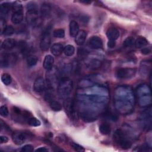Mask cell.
<instances>
[{
  "label": "cell",
  "mask_w": 152,
  "mask_h": 152,
  "mask_svg": "<svg viewBox=\"0 0 152 152\" xmlns=\"http://www.w3.org/2000/svg\"><path fill=\"white\" fill-rule=\"evenodd\" d=\"M141 52L144 55H148L151 53V50L150 48H144L141 50Z\"/></svg>",
  "instance_id": "41"
},
{
  "label": "cell",
  "mask_w": 152,
  "mask_h": 152,
  "mask_svg": "<svg viewBox=\"0 0 152 152\" xmlns=\"http://www.w3.org/2000/svg\"><path fill=\"white\" fill-rule=\"evenodd\" d=\"M151 102V94L139 97L138 103H139V105L141 107L148 106V105H150Z\"/></svg>",
  "instance_id": "18"
},
{
  "label": "cell",
  "mask_w": 152,
  "mask_h": 152,
  "mask_svg": "<svg viewBox=\"0 0 152 152\" xmlns=\"http://www.w3.org/2000/svg\"><path fill=\"white\" fill-rule=\"evenodd\" d=\"M69 34L71 37H75L78 32L79 30V26L77 22L75 20H71L69 23Z\"/></svg>",
  "instance_id": "14"
},
{
  "label": "cell",
  "mask_w": 152,
  "mask_h": 152,
  "mask_svg": "<svg viewBox=\"0 0 152 152\" xmlns=\"http://www.w3.org/2000/svg\"><path fill=\"white\" fill-rule=\"evenodd\" d=\"M14 31L15 30L12 26H7L1 33L5 36H11L14 33Z\"/></svg>",
  "instance_id": "32"
},
{
  "label": "cell",
  "mask_w": 152,
  "mask_h": 152,
  "mask_svg": "<svg viewBox=\"0 0 152 152\" xmlns=\"http://www.w3.org/2000/svg\"><path fill=\"white\" fill-rule=\"evenodd\" d=\"M115 96L116 107L121 112H127L131 110L134 106V96L132 92L128 95H124L122 87H118L116 90Z\"/></svg>",
  "instance_id": "1"
},
{
  "label": "cell",
  "mask_w": 152,
  "mask_h": 152,
  "mask_svg": "<svg viewBox=\"0 0 152 152\" xmlns=\"http://www.w3.org/2000/svg\"><path fill=\"white\" fill-rule=\"evenodd\" d=\"M136 73L135 68H122L116 71V76L119 79H128L133 77Z\"/></svg>",
  "instance_id": "7"
},
{
  "label": "cell",
  "mask_w": 152,
  "mask_h": 152,
  "mask_svg": "<svg viewBox=\"0 0 152 152\" xmlns=\"http://www.w3.org/2000/svg\"><path fill=\"white\" fill-rule=\"evenodd\" d=\"M73 83L68 78H63L58 85V94L61 98L67 97L72 91Z\"/></svg>",
  "instance_id": "2"
},
{
  "label": "cell",
  "mask_w": 152,
  "mask_h": 152,
  "mask_svg": "<svg viewBox=\"0 0 152 152\" xmlns=\"http://www.w3.org/2000/svg\"><path fill=\"white\" fill-rule=\"evenodd\" d=\"M54 64V58L50 55L45 56L43 61V67L47 71H50L52 69Z\"/></svg>",
  "instance_id": "13"
},
{
  "label": "cell",
  "mask_w": 152,
  "mask_h": 152,
  "mask_svg": "<svg viewBox=\"0 0 152 152\" xmlns=\"http://www.w3.org/2000/svg\"><path fill=\"white\" fill-rule=\"evenodd\" d=\"M140 119L141 121V124L142 125V126L146 129L148 128L150 129L151 123V112L150 109L142 113Z\"/></svg>",
  "instance_id": "9"
},
{
  "label": "cell",
  "mask_w": 152,
  "mask_h": 152,
  "mask_svg": "<svg viewBox=\"0 0 152 152\" xmlns=\"http://www.w3.org/2000/svg\"><path fill=\"white\" fill-rule=\"evenodd\" d=\"M134 44L137 48H141L148 45V41L143 37H139L136 39Z\"/></svg>",
  "instance_id": "23"
},
{
  "label": "cell",
  "mask_w": 152,
  "mask_h": 152,
  "mask_svg": "<svg viewBox=\"0 0 152 152\" xmlns=\"http://www.w3.org/2000/svg\"><path fill=\"white\" fill-rule=\"evenodd\" d=\"M49 103V106L52 110L56 112H58L62 109V105L59 102L53 100Z\"/></svg>",
  "instance_id": "26"
},
{
  "label": "cell",
  "mask_w": 152,
  "mask_h": 152,
  "mask_svg": "<svg viewBox=\"0 0 152 152\" xmlns=\"http://www.w3.org/2000/svg\"><path fill=\"white\" fill-rule=\"evenodd\" d=\"M87 37V33L84 30H81L78 32L77 35L75 36V41L78 46L83 45L86 40Z\"/></svg>",
  "instance_id": "19"
},
{
  "label": "cell",
  "mask_w": 152,
  "mask_h": 152,
  "mask_svg": "<svg viewBox=\"0 0 152 152\" xmlns=\"http://www.w3.org/2000/svg\"><path fill=\"white\" fill-rule=\"evenodd\" d=\"M1 81L5 85H9L12 81L11 75L7 73H4L1 75Z\"/></svg>",
  "instance_id": "31"
},
{
  "label": "cell",
  "mask_w": 152,
  "mask_h": 152,
  "mask_svg": "<svg viewBox=\"0 0 152 152\" xmlns=\"http://www.w3.org/2000/svg\"><path fill=\"white\" fill-rule=\"evenodd\" d=\"M16 45V41L13 39H5L2 43L1 47L5 50H10L14 48Z\"/></svg>",
  "instance_id": "17"
},
{
  "label": "cell",
  "mask_w": 152,
  "mask_h": 152,
  "mask_svg": "<svg viewBox=\"0 0 152 152\" xmlns=\"http://www.w3.org/2000/svg\"><path fill=\"white\" fill-rule=\"evenodd\" d=\"M78 53L80 57H85L87 55V54L88 53V52L86 49H84L83 48H80L78 49Z\"/></svg>",
  "instance_id": "40"
},
{
  "label": "cell",
  "mask_w": 152,
  "mask_h": 152,
  "mask_svg": "<svg viewBox=\"0 0 152 152\" xmlns=\"http://www.w3.org/2000/svg\"><path fill=\"white\" fill-rule=\"evenodd\" d=\"M17 61V56L12 53H4L1 55V66L7 68L13 65Z\"/></svg>",
  "instance_id": "6"
},
{
  "label": "cell",
  "mask_w": 152,
  "mask_h": 152,
  "mask_svg": "<svg viewBox=\"0 0 152 152\" xmlns=\"http://www.w3.org/2000/svg\"><path fill=\"white\" fill-rule=\"evenodd\" d=\"M14 13H23V7L19 2H15L11 6Z\"/></svg>",
  "instance_id": "29"
},
{
  "label": "cell",
  "mask_w": 152,
  "mask_h": 152,
  "mask_svg": "<svg viewBox=\"0 0 152 152\" xmlns=\"http://www.w3.org/2000/svg\"><path fill=\"white\" fill-rule=\"evenodd\" d=\"M63 105L67 115L73 121H76L78 119V114L72 99L69 98L66 99L64 102Z\"/></svg>",
  "instance_id": "5"
},
{
  "label": "cell",
  "mask_w": 152,
  "mask_h": 152,
  "mask_svg": "<svg viewBox=\"0 0 152 152\" xmlns=\"http://www.w3.org/2000/svg\"><path fill=\"white\" fill-rule=\"evenodd\" d=\"M106 36L109 40H116L119 36V30L114 27H111L108 28L106 31Z\"/></svg>",
  "instance_id": "15"
},
{
  "label": "cell",
  "mask_w": 152,
  "mask_h": 152,
  "mask_svg": "<svg viewBox=\"0 0 152 152\" xmlns=\"http://www.w3.org/2000/svg\"><path fill=\"white\" fill-rule=\"evenodd\" d=\"M134 43H135V39L134 37H128L123 42V46L125 48H129L133 46Z\"/></svg>",
  "instance_id": "33"
},
{
  "label": "cell",
  "mask_w": 152,
  "mask_h": 152,
  "mask_svg": "<svg viewBox=\"0 0 152 152\" xmlns=\"http://www.w3.org/2000/svg\"><path fill=\"white\" fill-rule=\"evenodd\" d=\"M75 52V48L71 45H68L64 47V53L67 56H71Z\"/></svg>",
  "instance_id": "28"
},
{
  "label": "cell",
  "mask_w": 152,
  "mask_h": 152,
  "mask_svg": "<svg viewBox=\"0 0 152 152\" xmlns=\"http://www.w3.org/2000/svg\"><path fill=\"white\" fill-rule=\"evenodd\" d=\"M27 123V124H28L31 126H40L41 124L39 120H38L36 118L33 117L32 116L28 118Z\"/></svg>",
  "instance_id": "30"
},
{
  "label": "cell",
  "mask_w": 152,
  "mask_h": 152,
  "mask_svg": "<svg viewBox=\"0 0 152 152\" xmlns=\"http://www.w3.org/2000/svg\"><path fill=\"white\" fill-rule=\"evenodd\" d=\"M88 46L94 49L102 48L103 46V42L100 37L97 36H93L91 37L88 42Z\"/></svg>",
  "instance_id": "12"
},
{
  "label": "cell",
  "mask_w": 152,
  "mask_h": 152,
  "mask_svg": "<svg viewBox=\"0 0 152 152\" xmlns=\"http://www.w3.org/2000/svg\"><path fill=\"white\" fill-rule=\"evenodd\" d=\"M36 151H40V152H45V151H48V149L46 148L45 147H39L38 148H37L36 150Z\"/></svg>",
  "instance_id": "45"
},
{
  "label": "cell",
  "mask_w": 152,
  "mask_h": 152,
  "mask_svg": "<svg viewBox=\"0 0 152 152\" xmlns=\"http://www.w3.org/2000/svg\"><path fill=\"white\" fill-rule=\"evenodd\" d=\"M71 145L72 148L75 151H76L83 152V151H85V149H84V148L83 146H81V145H79V144H77V143L72 142V143L71 144Z\"/></svg>",
  "instance_id": "36"
},
{
  "label": "cell",
  "mask_w": 152,
  "mask_h": 152,
  "mask_svg": "<svg viewBox=\"0 0 152 152\" xmlns=\"http://www.w3.org/2000/svg\"><path fill=\"white\" fill-rule=\"evenodd\" d=\"M37 61H38V59L37 56L32 55L28 56L26 59L27 64L28 66H30V67L36 65L37 63Z\"/></svg>",
  "instance_id": "27"
},
{
  "label": "cell",
  "mask_w": 152,
  "mask_h": 152,
  "mask_svg": "<svg viewBox=\"0 0 152 152\" xmlns=\"http://www.w3.org/2000/svg\"><path fill=\"white\" fill-rule=\"evenodd\" d=\"M33 150H34V147L33 145L30 144L25 145L21 149V151L23 152H31Z\"/></svg>",
  "instance_id": "38"
},
{
  "label": "cell",
  "mask_w": 152,
  "mask_h": 152,
  "mask_svg": "<svg viewBox=\"0 0 152 152\" xmlns=\"http://www.w3.org/2000/svg\"><path fill=\"white\" fill-rule=\"evenodd\" d=\"M64 47L62 44L59 43H54L50 48L51 53L55 56H59L60 55L62 52H64Z\"/></svg>",
  "instance_id": "16"
},
{
  "label": "cell",
  "mask_w": 152,
  "mask_h": 152,
  "mask_svg": "<svg viewBox=\"0 0 152 152\" xmlns=\"http://www.w3.org/2000/svg\"><path fill=\"white\" fill-rule=\"evenodd\" d=\"M23 20V13H14L11 17V21L15 24H18Z\"/></svg>",
  "instance_id": "24"
},
{
  "label": "cell",
  "mask_w": 152,
  "mask_h": 152,
  "mask_svg": "<svg viewBox=\"0 0 152 152\" xmlns=\"http://www.w3.org/2000/svg\"><path fill=\"white\" fill-rule=\"evenodd\" d=\"M87 66L91 69H96L102 66V62L97 59H90L87 61Z\"/></svg>",
  "instance_id": "20"
},
{
  "label": "cell",
  "mask_w": 152,
  "mask_h": 152,
  "mask_svg": "<svg viewBox=\"0 0 152 152\" xmlns=\"http://www.w3.org/2000/svg\"><path fill=\"white\" fill-rule=\"evenodd\" d=\"M53 36L57 38H63L65 36V31L62 28L56 29L53 31Z\"/></svg>",
  "instance_id": "35"
},
{
  "label": "cell",
  "mask_w": 152,
  "mask_h": 152,
  "mask_svg": "<svg viewBox=\"0 0 152 152\" xmlns=\"http://www.w3.org/2000/svg\"><path fill=\"white\" fill-rule=\"evenodd\" d=\"M10 5L9 3L5 2L3 3L0 6V13H1V18H3L4 16L6 15L10 11Z\"/></svg>",
  "instance_id": "21"
},
{
  "label": "cell",
  "mask_w": 152,
  "mask_h": 152,
  "mask_svg": "<svg viewBox=\"0 0 152 152\" xmlns=\"http://www.w3.org/2000/svg\"><path fill=\"white\" fill-rule=\"evenodd\" d=\"M0 114L3 117H6L8 115L9 112L7 107L5 105L1 106L0 107Z\"/></svg>",
  "instance_id": "37"
},
{
  "label": "cell",
  "mask_w": 152,
  "mask_h": 152,
  "mask_svg": "<svg viewBox=\"0 0 152 152\" xmlns=\"http://www.w3.org/2000/svg\"><path fill=\"white\" fill-rule=\"evenodd\" d=\"M27 134L25 132L17 131L12 134V139L13 142L18 145L23 144L27 139Z\"/></svg>",
  "instance_id": "10"
},
{
  "label": "cell",
  "mask_w": 152,
  "mask_h": 152,
  "mask_svg": "<svg viewBox=\"0 0 152 152\" xmlns=\"http://www.w3.org/2000/svg\"><path fill=\"white\" fill-rule=\"evenodd\" d=\"M33 89L37 93H42L46 89V83L44 78L42 77L37 78L33 84Z\"/></svg>",
  "instance_id": "11"
},
{
  "label": "cell",
  "mask_w": 152,
  "mask_h": 152,
  "mask_svg": "<svg viewBox=\"0 0 152 152\" xmlns=\"http://www.w3.org/2000/svg\"><path fill=\"white\" fill-rule=\"evenodd\" d=\"M113 140L121 148L124 150L129 149L132 145L131 141L127 138L121 129H117L115 132L113 134Z\"/></svg>",
  "instance_id": "3"
},
{
  "label": "cell",
  "mask_w": 152,
  "mask_h": 152,
  "mask_svg": "<svg viewBox=\"0 0 152 152\" xmlns=\"http://www.w3.org/2000/svg\"><path fill=\"white\" fill-rule=\"evenodd\" d=\"M18 48L20 50V51L21 52V53H27L28 47V45L27 44V43L25 41L21 40L18 43Z\"/></svg>",
  "instance_id": "34"
},
{
  "label": "cell",
  "mask_w": 152,
  "mask_h": 152,
  "mask_svg": "<svg viewBox=\"0 0 152 152\" xmlns=\"http://www.w3.org/2000/svg\"><path fill=\"white\" fill-rule=\"evenodd\" d=\"M99 131L103 135H108L111 131L110 126L107 124H102L99 126Z\"/></svg>",
  "instance_id": "25"
},
{
  "label": "cell",
  "mask_w": 152,
  "mask_h": 152,
  "mask_svg": "<svg viewBox=\"0 0 152 152\" xmlns=\"http://www.w3.org/2000/svg\"><path fill=\"white\" fill-rule=\"evenodd\" d=\"M8 138L7 137L3 136V135L0 136V142L1 144L6 143V142H8Z\"/></svg>",
  "instance_id": "44"
},
{
  "label": "cell",
  "mask_w": 152,
  "mask_h": 152,
  "mask_svg": "<svg viewBox=\"0 0 152 152\" xmlns=\"http://www.w3.org/2000/svg\"><path fill=\"white\" fill-rule=\"evenodd\" d=\"M108 48H113L116 45V42L115 40H109L107 44Z\"/></svg>",
  "instance_id": "43"
},
{
  "label": "cell",
  "mask_w": 152,
  "mask_h": 152,
  "mask_svg": "<svg viewBox=\"0 0 152 152\" xmlns=\"http://www.w3.org/2000/svg\"><path fill=\"white\" fill-rule=\"evenodd\" d=\"M45 99L48 102H50V101L53 100V94L52 93V92H51L50 90H49L48 91H46V93H45Z\"/></svg>",
  "instance_id": "39"
},
{
  "label": "cell",
  "mask_w": 152,
  "mask_h": 152,
  "mask_svg": "<svg viewBox=\"0 0 152 152\" xmlns=\"http://www.w3.org/2000/svg\"><path fill=\"white\" fill-rule=\"evenodd\" d=\"M40 11H41L42 16L46 17L50 15V11H51V8L49 4H43L41 7Z\"/></svg>",
  "instance_id": "22"
},
{
  "label": "cell",
  "mask_w": 152,
  "mask_h": 152,
  "mask_svg": "<svg viewBox=\"0 0 152 152\" xmlns=\"http://www.w3.org/2000/svg\"><path fill=\"white\" fill-rule=\"evenodd\" d=\"M51 38L50 33V28H46L43 33L40 42V48L42 50L46 51L47 50L50 45Z\"/></svg>",
  "instance_id": "8"
},
{
  "label": "cell",
  "mask_w": 152,
  "mask_h": 152,
  "mask_svg": "<svg viewBox=\"0 0 152 152\" xmlns=\"http://www.w3.org/2000/svg\"><path fill=\"white\" fill-rule=\"evenodd\" d=\"M42 17L39 15L37 8L27 10L26 14L27 22L34 27L39 26L42 22Z\"/></svg>",
  "instance_id": "4"
},
{
  "label": "cell",
  "mask_w": 152,
  "mask_h": 152,
  "mask_svg": "<svg viewBox=\"0 0 152 152\" xmlns=\"http://www.w3.org/2000/svg\"><path fill=\"white\" fill-rule=\"evenodd\" d=\"M1 129H4L6 131H10V128L2 120L1 121Z\"/></svg>",
  "instance_id": "42"
}]
</instances>
